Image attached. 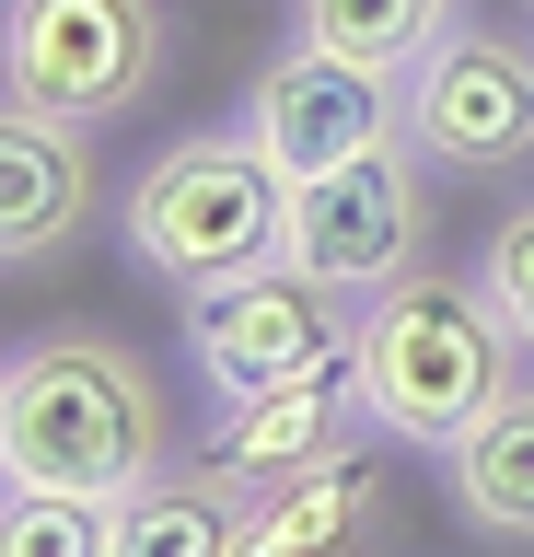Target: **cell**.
I'll use <instances>...</instances> for the list:
<instances>
[{"instance_id": "obj_1", "label": "cell", "mask_w": 534, "mask_h": 557, "mask_svg": "<svg viewBox=\"0 0 534 557\" xmlns=\"http://www.w3.org/2000/svg\"><path fill=\"white\" fill-rule=\"evenodd\" d=\"M163 465V395L151 360L105 325H47L0 372V476L59 487V499H116Z\"/></svg>"}, {"instance_id": "obj_2", "label": "cell", "mask_w": 534, "mask_h": 557, "mask_svg": "<svg viewBox=\"0 0 534 557\" xmlns=\"http://www.w3.org/2000/svg\"><path fill=\"white\" fill-rule=\"evenodd\" d=\"M511 313L488 302V290H464V278H430L407 268L395 290H372L360 302V407H372V430L384 442H419V453H454L476 418L511 395Z\"/></svg>"}, {"instance_id": "obj_3", "label": "cell", "mask_w": 534, "mask_h": 557, "mask_svg": "<svg viewBox=\"0 0 534 557\" xmlns=\"http://www.w3.org/2000/svg\"><path fill=\"white\" fill-rule=\"evenodd\" d=\"M280 244H290V174L268 163L256 128H186L128 186V268L175 278V290L268 268Z\"/></svg>"}, {"instance_id": "obj_4", "label": "cell", "mask_w": 534, "mask_h": 557, "mask_svg": "<svg viewBox=\"0 0 534 557\" xmlns=\"http://www.w3.org/2000/svg\"><path fill=\"white\" fill-rule=\"evenodd\" d=\"M349 348H360V302L337 278L290 268V256L186 290V360H198L210 395H268L290 372H337Z\"/></svg>"}, {"instance_id": "obj_5", "label": "cell", "mask_w": 534, "mask_h": 557, "mask_svg": "<svg viewBox=\"0 0 534 557\" xmlns=\"http://www.w3.org/2000/svg\"><path fill=\"white\" fill-rule=\"evenodd\" d=\"M0 70H12V104H47V116H128L163 70V12L151 0H12L0 24Z\"/></svg>"}, {"instance_id": "obj_6", "label": "cell", "mask_w": 534, "mask_h": 557, "mask_svg": "<svg viewBox=\"0 0 534 557\" xmlns=\"http://www.w3.org/2000/svg\"><path fill=\"white\" fill-rule=\"evenodd\" d=\"M407 151L442 174H511L534 151V47L511 24H454L407 70Z\"/></svg>"}, {"instance_id": "obj_7", "label": "cell", "mask_w": 534, "mask_h": 557, "mask_svg": "<svg viewBox=\"0 0 534 557\" xmlns=\"http://www.w3.org/2000/svg\"><path fill=\"white\" fill-rule=\"evenodd\" d=\"M430 244V209H419V163H407V139H384V151H360V163H325L290 186V268L337 278L349 302H372V290H395V278L419 268Z\"/></svg>"}, {"instance_id": "obj_8", "label": "cell", "mask_w": 534, "mask_h": 557, "mask_svg": "<svg viewBox=\"0 0 534 557\" xmlns=\"http://www.w3.org/2000/svg\"><path fill=\"white\" fill-rule=\"evenodd\" d=\"M245 128L268 139V163L302 186V174H325V163H360V151L407 139V82H384V70H360V59H337V47L302 35L290 59L256 70Z\"/></svg>"}, {"instance_id": "obj_9", "label": "cell", "mask_w": 534, "mask_h": 557, "mask_svg": "<svg viewBox=\"0 0 534 557\" xmlns=\"http://www.w3.org/2000/svg\"><path fill=\"white\" fill-rule=\"evenodd\" d=\"M360 430H372V407H360V372L337 360V372L268 383V395H221L210 465H221V476H245V487H268V476H302V465H325V453H349Z\"/></svg>"}, {"instance_id": "obj_10", "label": "cell", "mask_w": 534, "mask_h": 557, "mask_svg": "<svg viewBox=\"0 0 534 557\" xmlns=\"http://www.w3.org/2000/svg\"><path fill=\"white\" fill-rule=\"evenodd\" d=\"M82 209H94L82 116L12 104V116H0V256H12V268H47V256L82 233Z\"/></svg>"}, {"instance_id": "obj_11", "label": "cell", "mask_w": 534, "mask_h": 557, "mask_svg": "<svg viewBox=\"0 0 534 557\" xmlns=\"http://www.w3.org/2000/svg\"><path fill=\"white\" fill-rule=\"evenodd\" d=\"M372 546H384V476L360 442L245 499V557H372Z\"/></svg>"}, {"instance_id": "obj_12", "label": "cell", "mask_w": 534, "mask_h": 557, "mask_svg": "<svg viewBox=\"0 0 534 557\" xmlns=\"http://www.w3.org/2000/svg\"><path fill=\"white\" fill-rule=\"evenodd\" d=\"M245 476L198 465H151L140 487L105 499V557H245Z\"/></svg>"}, {"instance_id": "obj_13", "label": "cell", "mask_w": 534, "mask_h": 557, "mask_svg": "<svg viewBox=\"0 0 534 557\" xmlns=\"http://www.w3.org/2000/svg\"><path fill=\"white\" fill-rule=\"evenodd\" d=\"M442 465H454V511L476 534H534V383H511Z\"/></svg>"}, {"instance_id": "obj_14", "label": "cell", "mask_w": 534, "mask_h": 557, "mask_svg": "<svg viewBox=\"0 0 534 557\" xmlns=\"http://www.w3.org/2000/svg\"><path fill=\"white\" fill-rule=\"evenodd\" d=\"M454 24H464V0H302V35L360 70H384V82H407Z\"/></svg>"}, {"instance_id": "obj_15", "label": "cell", "mask_w": 534, "mask_h": 557, "mask_svg": "<svg viewBox=\"0 0 534 557\" xmlns=\"http://www.w3.org/2000/svg\"><path fill=\"white\" fill-rule=\"evenodd\" d=\"M0 557H105V499H59V487H12Z\"/></svg>"}, {"instance_id": "obj_16", "label": "cell", "mask_w": 534, "mask_h": 557, "mask_svg": "<svg viewBox=\"0 0 534 557\" xmlns=\"http://www.w3.org/2000/svg\"><path fill=\"white\" fill-rule=\"evenodd\" d=\"M476 290H488V302L511 313V337L534 348V198L488 233V256H476Z\"/></svg>"}]
</instances>
